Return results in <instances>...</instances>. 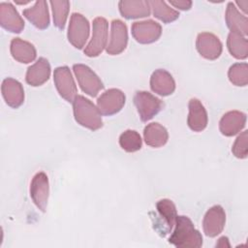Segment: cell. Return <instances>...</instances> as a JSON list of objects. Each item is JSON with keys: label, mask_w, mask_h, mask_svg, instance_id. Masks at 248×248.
<instances>
[{"label": "cell", "mask_w": 248, "mask_h": 248, "mask_svg": "<svg viewBox=\"0 0 248 248\" xmlns=\"http://www.w3.org/2000/svg\"><path fill=\"white\" fill-rule=\"evenodd\" d=\"M73 71L79 87L85 94L96 97L98 93L104 89V84L100 78L88 66L84 64H75Z\"/></svg>", "instance_id": "cell-6"}, {"label": "cell", "mask_w": 248, "mask_h": 248, "mask_svg": "<svg viewBox=\"0 0 248 248\" xmlns=\"http://www.w3.org/2000/svg\"><path fill=\"white\" fill-rule=\"evenodd\" d=\"M118 8L122 16L127 19L145 17L151 13L149 1L146 0H121Z\"/></svg>", "instance_id": "cell-20"}, {"label": "cell", "mask_w": 248, "mask_h": 248, "mask_svg": "<svg viewBox=\"0 0 248 248\" xmlns=\"http://www.w3.org/2000/svg\"><path fill=\"white\" fill-rule=\"evenodd\" d=\"M0 24L12 33H20L24 28L22 17L10 2L0 3Z\"/></svg>", "instance_id": "cell-15"}, {"label": "cell", "mask_w": 248, "mask_h": 248, "mask_svg": "<svg viewBox=\"0 0 248 248\" xmlns=\"http://www.w3.org/2000/svg\"><path fill=\"white\" fill-rule=\"evenodd\" d=\"M150 88L154 93L160 96H169L175 90V81L168 71L158 69L151 75Z\"/></svg>", "instance_id": "cell-19"}, {"label": "cell", "mask_w": 248, "mask_h": 248, "mask_svg": "<svg viewBox=\"0 0 248 248\" xmlns=\"http://www.w3.org/2000/svg\"><path fill=\"white\" fill-rule=\"evenodd\" d=\"M128 44V30L120 19H113L110 24V35L106 50L110 55H117L124 51Z\"/></svg>", "instance_id": "cell-12"}, {"label": "cell", "mask_w": 248, "mask_h": 248, "mask_svg": "<svg viewBox=\"0 0 248 248\" xmlns=\"http://www.w3.org/2000/svg\"><path fill=\"white\" fill-rule=\"evenodd\" d=\"M53 81L60 96L66 101L73 103L77 96V85L69 67H57L53 72Z\"/></svg>", "instance_id": "cell-8"}, {"label": "cell", "mask_w": 248, "mask_h": 248, "mask_svg": "<svg viewBox=\"0 0 248 248\" xmlns=\"http://www.w3.org/2000/svg\"><path fill=\"white\" fill-rule=\"evenodd\" d=\"M49 195V184L47 175L43 172H37L30 183V196L35 205L43 212L46 211Z\"/></svg>", "instance_id": "cell-10"}, {"label": "cell", "mask_w": 248, "mask_h": 248, "mask_svg": "<svg viewBox=\"0 0 248 248\" xmlns=\"http://www.w3.org/2000/svg\"><path fill=\"white\" fill-rule=\"evenodd\" d=\"M149 5L150 8L152 9L153 16L165 23H170L171 21L176 20L179 17L178 11L168 6V4L165 1L152 0L149 1Z\"/></svg>", "instance_id": "cell-27"}, {"label": "cell", "mask_w": 248, "mask_h": 248, "mask_svg": "<svg viewBox=\"0 0 248 248\" xmlns=\"http://www.w3.org/2000/svg\"><path fill=\"white\" fill-rule=\"evenodd\" d=\"M90 24L87 18L78 13H73L68 27V40L76 48H82L89 37Z\"/></svg>", "instance_id": "cell-7"}, {"label": "cell", "mask_w": 248, "mask_h": 248, "mask_svg": "<svg viewBox=\"0 0 248 248\" xmlns=\"http://www.w3.org/2000/svg\"><path fill=\"white\" fill-rule=\"evenodd\" d=\"M232 154L239 159H245L248 155V131H243L235 140L232 148Z\"/></svg>", "instance_id": "cell-31"}, {"label": "cell", "mask_w": 248, "mask_h": 248, "mask_svg": "<svg viewBox=\"0 0 248 248\" xmlns=\"http://www.w3.org/2000/svg\"><path fill=\"white\" fill-rule=\"evenodd\" d=\"M247 116L239 110H230L226 112L219 122L220 132L227 137H232L238 134L246 124Z\"/></svg>", "instance_id": "cell-16"}, {"label": "cell", "mask_w": 248, "mask_h": 248, "mask_svg": "<svg viewBox=\"0 0 248 248\" xmlns=\"http://www.w3.org/2000/svg\"><path fill=\"white\" fill-rule=\"evenodd\" d=\"M23 16L38 29H46L49 25L47 3L44 0L37 1L34 6L23 10Z\"/></svg>", "instance_id": "cell-22"}, {"label": "cell", "mask_w": 248, "mask_h": 248, "mask_svg": "<svg viewBox=\"0 0 248 248\" xmlns=\"http://www.w3.org/2000/svg\"><path fill=\"white\" fill-rule=\"evenodd\" d=\"M227 46L230 53L236 59H246L248 56V41L245 36L230 32L227 39Z\"/></svg>", "instance_id": "cell-26"}, {"label": "cell", "mask_w": 248, "mask_h": 248, "mask_svg": "<svg viewBox=\"0 0 248 248\" xmlns=\"http://www.w3.org/2000/svg\"><path fill=\"white\" fill-rule=\"evenodd\" d=\"M50 76V65L47 59L40 57L33 65L28 67L25 80L31 86H40L46 82Z\"/></svg>", "instance_id": "cell-21"}, {"label": "cell", "mask_w": 248, "mask_h": 248, "mask_svg": "<svg viewBox=\"0 0 248 248\" xmlns=\"http://www.w3.org/2000/svg\"><path fill=\"white\" fill-rule=\"evenodd\" d=\"M125 101V94L120 89L110 88L97 99V108L103 115H113L122 109Z\"/></svg>", "instance_id": "cell-9"}, {"label": "cell", "mask_w": 248, "mask_h": 248, "mask_svg": "<svg viewBox=\"0 0 248 248\" xmlns=\"http://www.w3.org/2000/svg\"><path fill=\"white\" fill-rule=\"evenodd\" d=\"M217 247H230V243H229V239L226 236H222L218 239V242L216 243Z\"/></svg>", "instance_id": "cell-33"}, {"label": "cell", "mask_w": 248, "mask_h": 248, "mask_svg": "<svg viewBox=\"0 0 248 248\" xmlns=\"http://www.w3.org/2000/svg\"><path fill=\"white\" fill-rule=\"evenodd\" d=\"M170 5H172L174 8H177L179 10H190L192 7V1L190 0H170L169 1Z\"/></svg>", "instance_id": "cell-32"}, {"label": "cell", "mask_w": 248, "mask_h": 248, "mask_svg": "<svg viewBox=\"0 0 248 248\" xmlns=\"http://www.w3.org/2000/svg\"><path fill=\"white\" fill-rule=\"evenodd\" d=\"M10 50L13 58L20 63H30L34 61L37 56L35 46L20 38H14L11 41Z\"/></svg>", "instance_id": "cell-24"}, {"label": "cell", "mask_w": 248, "mask_h": 248, "mask_svg": "<svg viewBox=\"0 0 248 248\" xmlns=\"http://www.w3.org/2000/svg\"><path fill=\"white\" fill-rule=\"evenodd\" d=\"M143 139L147 145L151 147H161L167 143L169 133L160 123L152 122L144 127Z\"/></svg>", "instance_id": "cell-25"}, {"label": "cell", "mask_w": 248, "mask_h": 248, "mask_svg": "<svg viewBox=\"0 0 248 248\" xmlns=\"http://www.w3.org/2000/svg\"><path fill=\"white\" fill-rule=\"evenodd\" d=\"M226 223V213L221 205L211 206L204 214L202 221L203 232L206 236L215 237L224 230Z\"/></svg>", "instance_id": "cell-14"}, {"label": "cell", "mask_w": 248, "mask_h": 248, "mask_svg": "<svg viewBox=\"0 0 248 248\" xmlns=\"http://www.w3.org/2000/svg\"><path fill=\"white\" fill-rule=\"evenodd\" d=\"M1 92L6 104L11 108H17L24 102V90L22 84L15 78H5L2 81Z\"/></svg>", "instance_id": "cell-17"}, {"label": "cell", "mask_w": 248, "mask_h": 248, "mask_svg": "<svg viewBox=\"0 0 248 248\" xmlns=\"http://www.w3.org/2000/svg\"><path fill=\"white\" fill-rule=\"evenodd\" d=\"M196 47L199 53L208 60L217 59L223 49L221 41L217 36L209 32H202L196 40Z\"/></svg>", "instance_id": "cell-13"}, {"label": "cell", "mask_w": 248, "mask_h": 248, "mask_svg": "<svg viewBox=\"0 0 248 248\" xmlns=\"http://www.w3.org/2000/svg\"><path fill=\"white\" fill-rule=\"evenodd\" d=\"M169 242L177 248H200L202 245V236L190 218L179 215L176 217Z\"/></svg>", "instance_id": "cell-1"}, {"label": "cell", "mask_w": 248, "mask_h": 248, "mask_svg": "<svg viewBox=\"0 0 248 248\" xmlns=\"http://www.w3.org/2000/svg\"><path fill=\"white\" fill-rule=\"evenodd\" d=\"M230 81L236 86H245L248 83V65L247 63H235L232 65L228 72Z\"/></svg>", "instance_id": "cell-30"}, {"label": "cell", "mask_w": 248, "mask_h": 248, "mask_svg": "<svg viewBox=\"0 0 248 248\" xmlns=\"http://www.w3.org/2000/svg\"><path fill=\"white\" fill-rule=\"evenodd\" d=\"M119 144L127 152H136L141 148L140 135L135 130H126L119 137Z\"/></svg>", "instance_id": "cell-29"}, {"label": "cell", "mask_w": 248, "mask_h": 248, "mask_svg": "<svg viewBox=\"0 0 248 248\" xmlns=\"http://www.w3.org/2000/svg\"><path fill=\"white\" fill-rule=\"evenodd\" d=\"M225 18L231 32H235L246 37L248 34V18L237 10L233 2L228 3Z\"/></svg>", "instance_id": "cell-23"}, {"label": "cell", "mask_w": 248, "mask_h": 248, "mask_svg": "<svg viewBox=\"0 0 248 248\" xmlns=\"http://www.w3.org/2000/svg\"><path fill=\"white\" fill-rule=\"evenodd\" d=\"M134 104L140 114V120L143 122L152 119L164 107L162 100L147 91L136 92L134 96Z\"/></svg>", "instance_id": "cell-5"}, {"label": "cell", "mask_w": 248, "mask_h": 248, "mask_svg": "<svg viewBox=\"0 0 248 248\" xmlns=\"http://www.w3.org/2000/svg\"><path fill=\"white\" fill-rule=\"evenodd\" d=\"M52 10L53 23L58 28L63 30L68 18V14L70 10L69 1H50L49 2Z\"/></svg>", "instance_id": "cell-28"}, {"label": "cell", "mask_w": 248, "mask_h": 248, "mask_svg": "<svg viewBox=\"0 0 248 248\" xmlns=\"http://www.w3.org/2000/svg\"><path fill=\"white\" fill-rule=\"evenodd\" d=\"M73 110L75 119L79 125L91 131L102 128V114L89 99L82 95H77L73 101Z\"/></svg>", "instance_id": "cell-2"}, {"label": "cell", "mask_w": 248, "mask_h": 248, "mask_svg": "<svg viewBox=\"0 0 248 248\" xmlns=\"http://www.w3.org/2000/svg\"><path fill=\"white\" fill-rule=\"evenodd\" d=\"M189 113L187 117V124L194 132H201L205 129L208 122L207 111L200 100L193 98L188 104Z\"/></svg>", "instance_id": "cell-18"}, {"label": "cell", "mask_w": 248, "mask_h": 248, "mask_svg": "<svg viewBox=\"0 0 248 248\" xmlns=\"http://www.w3.org/2000/svg\"><path fill=\"white\" fill-rule=\"evenodd\" d=\"M236 4L241 8V10L246 14L247 12V5H248V1L245 0V1H236Z\"/></svg>", "instance_id": "cell-34"}, {"label": "cell", "mask_w": 248, "mask_h": 248, "mask_svg": "<svg viewBox=\"0 0 248 248\" xmlns=\"http://www.w3.org/2000/svg\"><path fill=\"white\" fill-rule=\"evenodd\" d=\"M153 222V229L160 236L169 234L175 225L177 217L176 207L172 201L169 199H162L157 202L156 209L150 212Z\"/></svg>", "instance_id": "cell-3"}, {"label": "cell", "mask_w": 248, "mask_h": 248, "mask_svg": "<svg viewBox=\"0 0 248 248\" xmlns=\"http://www.w3.org/2000/svg\"><path fill=\"white\" fill-rule=\"evenodd\" d=\"M161 34V25L152 19L136 21L132 24V35L140 44L154 43L160 38Z\"/></svg>", "instance_id": "cell-11"}, {"label": "cell", "mask_w": 248, "mask_h": 248, "mask_svg": "<svg viewBox=\"0 0 248 248\" xmlns=\"http://www.w3.org/2000/svg\"><path fill=\"white\" fill-rule=\"evenodd\" d=\"M108 29V23L106 18L102 16L94 18L92 26V37L83 50L86 56L96 57L103 52L105 47H107Z\"/></svg>", "instance_id": "cell-4"}]
</instances>
